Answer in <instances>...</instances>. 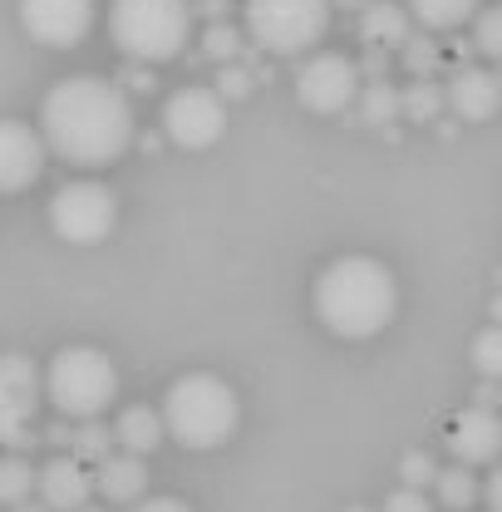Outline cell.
I'll return each instance as SVG.
<instances>
[{
  "mask_svg": "<svg viewBox=\"0 0 502 512\" xmlns=\"http://www.w3.org/2000/svg\"><path fill=\"white\" fill-rule=\"evenodd\" d=\"M40 143L74 168H109L133 148V99L104 74H69L55 79L40 99Z\"/></svg>",
  "mask_w": 502,
  "mask_h": 512,
  "instance_id": "obj_1",
  "label": "cell"
},
{
  "mask_svg": "<svg viewBox=\"0 0 502 512\" xmlns=\"http://www.w3.org/2000/svg\"><path fill=\"white\" fill-rule=\"evenodd\" d=\"M315 320L335 340H375L399 316V281L379 256H335L315 276Z\"/></svg>",
  "mask_w": 502,
  "mask_h": 512,
  "instance_id": "obj_2",
  "label": "cell"
},
{
  "mask_svg": "<svg viewBox=\"0 0 502 512\" xmlns=\"http://www.w3.org/2000/svg\"><path fill=\"white\" fill-rule=\"evenodd\" d=\"M163 434L173 444L192 448V453H207V448H222L237 424H242V399L237 389L222 380V375H207V370H192V375H178L163 394Z\"/></svg>",
  "mask_w": 502,
  "mask_h": 512,
  "instance_id": "obj_3",
  "label": "cell"
},
{
  "mask_svg": "<svg viewBox=\"0 0 502 512\" xmlns=\"http://www.w3.org/2000/svg\"><path fill=\"white\" fill-rule=\"evenodd\" d=\"M109 35L133 64H168L188 50L192 5L188 0H114Z\"/></svg>",
  "mask_w": 502,
  "mask_h": 512,
  "instance_id": "obj_4",
  "label": "cell"
},
{
  "mask_svg": "<svg viewBox=\"0 0 502 512\" xmlns=\"http://www.w3.org/2000/svg\"><path fill=\"white\" fill-rule=\"evenodd\" d=\"M45 399L55 404V414L79 424V419H99L114 399H119V370L104 350L94 345H64L60 355L45 365L40 375Z\"/></svg>",
  "mask_w": 502,
  "mask_h": 512,
  "instance_id": "obj_5",
  "label": "cell"
},
{
  "mask_svg": "<svg viewBox=\"0 0 502 512\" xmlns=\"http://www.w3.org/2000/svg\"><path fill=\"white\" fill-rule=\"evenodd\" d=\"M247 35L256 50L276 55V60H301L330 35L335 5L330 0H247L242 5Z\"/></svg>",
  "mask_w": 502,
  "mask_h": 512,
  "instance_id": "obj_6",
  "label": "cell"
},
{
  "mask_svg": "<svg viewBox=\"0 0 502 512\" xmlns=\"http://www.w3.org/2000/svg\"><path fill=\"white\" fill-rule=\"evenodd\" d=\"M50 227L69 247H99L119 227V197L94 178H74L50 197Z\"/></svg>",
  "mask_w": 502,
  "mask_h": 512,
  "instance_id": "obj_7",
  "label": "cell"
},
{
  "mask_svg": "<svg viewBox=\"0 0 502 512\" xmlns=\"http://www.w3.org/2000/svg\"><path fill=\"white\" fill-rule=\"evenodd\" d=\"M40 370L25 355H0V448L25 453L40 444Z\"/></svg>",
  "mask_w": 502,
  "mask_h": 512,
  "instance_id": "obj_8",
  "label": "cell"
},
{
  "mask_svg": "<svg viewBox=\"0 0 502 512\" xmlns=\"http://www.w3.org/2000/svg\"><path fill=\"white\" fill-rule=\"evenodd\" d=\"M227 133V99L207 84H183L168 94L163 104V138L173 148H188V153H202L212 148L217 138Z\"/></svg>",
  "mask_w": 502,
  "mask_h": 512,
  "instance_id": "obj_9",
  "label": "cell"
},
{
  "mask_svg": "<svg viewBox=\"0 0 502 512\" xmlns=\"http://www.w3.org/2000/svg\"><path fill=\"white\" fill-rule=\"evenodd\" d=\"M360 84H365V74H360V64L350 60V55H335V50L301 55L296 99H301V109H311V114H325V119H330V114H345V109L355 104Z\"/></svg>",
  "mask_w": 502,
  "mask_h": 512,
  "instance_id": "obj_10",
  "label": "cell"
},
{
  "mask_svg": "<svg viewBox=\"0 0 502 512\" xmlns=\"http://www.w3.org/2000/svg\"><path fill=\"white\" fill-rule=\"evenodd\" d=\"M20 25L45 50H74L94 30V0H20Z\"/></svg>",
  "mask_w": 502,
  "mask_h": 512,
  "instance_id": "obj_11",
  "label": "cell"
},
{
  "mask_svg": "<svg viewBox=\"0 0 502 512\" xmlns=\"http://www.w3.org/2000/svg\"><path fill=\"white\" fill-rule=\"evenodd\" d=\"M45 143L35 124L25 119H0V192H25L45 173Z\"/></svg>",
  "mask_w": 502,
  "mask_h": 512,
  "instance_id": "obj_12",
  "label": "cell"
},
{
  "mask_svg": "<svg viewBox=\"0 0 502 512\" xmlns=\"http://www.w3.org/2000/svg\"><path fill=\"white\" fill-rule=\"evenodd\" d=\"M439 89H443V109H453L463 124H488L502 104V84L488 64H458L448 74V84H439Z\"/></svg>",
  "mask_w": 502,
  "mask_h": 512,
  "instance_id": "obj_13",
  "label": "cell"
},
{
  "mask_svg": "<svg viewBox=\"0 0 502 512\" xmlns=\"http://www.w3.org/2000/svg\"><path fill=\"white\" fill-rule=\"evenodd\" d=\"M35 488H40V503L50 512H79L94 498V468H84L79 458L60 453L45 468H35Z\"/></svg>",
  "mask_w": 502,
  "mask_h": 512,
  "instance_id": "obj_14",
  "label": "cell"
},
{
  "mask_svg": "<svg viewBox=\"0 0 502 512\" xmlns=\"http://www.w3.org/2000/svg\"><path fill=\"white\" fill-rule=\"evenodd\" d=\"M502 448V424L493 409H463L448 429V453L463 463V468H478V463H493Z\"/></svg>",
  "mask_w": 502,
  "mask_h": 512,
  "instance_id": "obj_15",
  "label": "cell"
},
{
  "mask_svg": "<svg viewBox=\"0 0 502 512\" xmlns=\"http://www.w3.org/2000/svg\"><path fill=\"white\" fill-rule=\"evenodd\" d=\"M148 488V463L133 453H109L94 463V493H104L109 503H138Z\"/></svg>",
  "mask_w": 502,
  "mask_h": 512,
  "instance_id": "obj_16",
  "label": "cell"
},
{
  "mask_svg": "<svg viewBox=\"0 0 502 512\" xmlns=\"http://www.w3.org/2000/svg\"><path fill=\"white\" fill-rule=\"evenodd\" d=\"M409 35H414V20H409L404 5H394V0L360 5V40H365L370 50H399Z\"/></svg>",
  "mask_w": 502,
  "mask_h": 512,
  "instance_id": "obj_17",
  "label": "cell"
},
{
  "mask_svg": "<svg viewBox=\"0 0 502 512\" xmlns=\"http://www.w3.org/2000/svg\"><path fill=\"white\" fill-rule=\"evenodd\" d=\"M163 419H158V409H148V404H128L119 409V419H114V444L133 453V458H148V453H158L163 448Z\"/></svg>",
  "mask_w": 502,
  "mask_h": 512,
  "instance_id": "obj_18",
  "label": "cell"
},
{
  "mask_svg": "<svg viewBox=\"0 0 502 512\" xmlns=\"http://www.w3.org/2000/svg\"><path fill=\"white\" fill-rule=\"evenodd\" d=\"M483 0H404V10H409V20L419 25V30H463L468 20H473V10H478Z\"/></svg>",
  "mask_w": 502,
  "mask_h": 512,
  "instance_id": "obj_19",
  "label": "cell"
},
{
  "mask_svg": "<svg viewBox=\"0 0 502 512\" xmlns=\"http://www.w3.org/2000/svg\"><path fill=\"white\" fill-rule=\"evenodd\" d=\"M355 104H360V119L365 124H399V89L389 84V79H365L360 84V94H355Z\"/></svg>",
  "mask_w": 502,
  "mask_h": 512,
  "instance_id": "obj_20",
  "label": "cell"
},
{
  "mask_svg": "<svg viewBox=\"0 0 502 512\" xmlns=\"http://www.w3.org/2000/svg\"><path fill=\"white\" fill-rule=\"evenodd\" d=\"M434 488H439V503L448 512H468L478 503V478H473V468H463V463L439 468V473H434Z\"/></svg>",
  "mask_w": 502,
  "mask_h": 512,
  "instance_id": "obj_21",
  "label": "cell"
},
{
  "mask_svg": "<svg viewBox=\"0 0 502 512\" xmlns=\"http://www.w3.org/2000/svg\"><path fill=\"white\" fill-rule=\"evenodd\" d=\"M443 109V89L429 84V79H414L409 89H399V119L409 124H434Z\"/></svg>",
  "mask_w": 502,
  "mask_h": 512,
  "instance_id": "obj_22",
  "label": "cell"
},
{
  "mask_svg": "<svg viewBox=\"0 0 502 512\" xmlns=\"http://www.w3.org/2000/svg\"><path fill=\"white\" fill-rule=\"evenodd\" d=\"M197 45H202V55H207L212 64H232V60H242L247 35H242L232 20H212V25L197 35Z\"/></svg>",
  "mask_w": 502,
  "mask_h": 512,
  "instance_id": "obj_23",
  "label": "cell"
},
{
  "mask_svg": "<svg viewBox=\"0 0 502 512\" xmlns=\"http://www.w3.org/2000/svg\"><path fill=\"white\" fill-rule=\"evenodd\" d=\"M30 493H35V468H30V458L5 453V458H0V508H15V503H25Z\"/></svg>",
  "mask_w": 502,
  "mask_h": 512,
  "instance_id": "obj_24",
  "label": "cell"
},
{
  "mask_svg": "<svg viewBox=\"0 0 502 512\" xmlns=\"http://www.w3.org/2000/svg\"><path fill=\"white\" fill-rule=\"evenodd\" d=\"M109 448H114V434L99 419H79V429L69 434V458H79L84 468H94L99 458H109Z\"/></svg>",
  "mask_w": 502,
  "mask_h": 512,
  "instance_id": "obj_25",
  "label": "cell"
},
{
  "mask_svg": "<svg viewBox=\"0 0 502 512\" xmlns=\"http://www.w3.org/2000/svg\"><path fill=\"white\" fill-rule=\"evenodd\" d=\"M468 25H473V50L483 60H502V10L498 5H478Z\"/></svg>",
  "mask_w": 502,
  "mask_h": 512,
  "instance_id": "obj_26",
  "label": "cell"
},
{
  "mask_svg": "<svg viewBox=\"0 0 502 512\" xmlns=\"http://www.w3.org/2000/svg\"><path fill=\"white\" fill-rule=\"evenodd\" d=\"M473 365H478L483 380H502V330L498 325L478 330V340H473Z\"/></svg>",
  "mask_w": 502,
  "mask_h": 512,
  "instance_id": "obj_27",
  "label": "cell"
},
{
  "mask_svg": "<svg viewBox=\"0 0 502 512\" xmlns=\"http://www.w3.org/2000/svg\"><path fill=\"white\" fill-rule=\"evenodd\" d=\"M399 50H404V69H409L414 79H429V74L439 69V45H434L429 35H409Z\"/></svg>",
  "mask_w": 502,
  "mask_h": 512,
  "instance_id": "obj_28",
  "label": "cell"
},
{
  "mask_svg": "<svg viewBox=\"0 0 502 512\" xmlns=\"http://www.w3.org/2000/svg\"><path fill=\"white\" fill-rule=\"evenodd\" d=\"M434 473H439V463L429 458V448H414V453H404L399 458V478H404V488H429L434 483Z\"/></svg>",
  "mask_w": 502,
  "mask_h": 512,
  "instance_id": "obj_29",
  "label": "cell"
},
{
  "mask_svg": "<svg viewBox=\"0 0 502 512\" xmlns=\"http://www.w3.org/2000/svg\"><path fill=\"white\" fill-rule=\"evenodd\" d=\"M251 84H256V79H251L247 64H237V60H232V64H217V84H212V89H217L222 99H247Z\"/></svg>",
  "mask_w": 502,
  "mask_h": 512,
  "instance_id": "obj_30",
  "label": "cell"
},
{
  "mask_svg": "<svg viewBox=\"0 0 502 512\" xmlns=\"http://www.w3.org/2000/svg\"><path fill=\"white\" fill-rule=\"evenodd\" d=\"M384 512H434V503L419 493V488H399L384 498Z\"/></svg>",
  "mask_w": 502,
  "mask_h": 512,
  "instance_id": "obj_31",
  "label": "cell"
},
{
  "mask_svg": "<svg viewBox=\"0 0 502 512\" xmlns=\"http://www.w3.org/2000/svg\"><path fill=\"white\" fill-rule=\"evenodd\" d=\"M114 84H128L124 94H153V84H158V79H153V69H148V64L128 60V74L124 79H114Z\"/></svg>",
  "mask_w": 502,
  "mask_h": 512,
  "instance_id": "obj_32",
  "label": "cell"
},
{
  "mask_svg": "<svg viewBox=\"0 0 502 512\" xmlns=\"http://www.w3.org/2000/svg\"><path fill=\"white\" fill-rule=\"evenodd\" d=\"M133 512H192V508L183 503V498H148V503L138 498V503H133Z\"/></svg>",
  "mask_w": 502,
  "mask_h": 512,
  "instance_id": "obj_33",
  "label": "cell"
},
{
  "mask_svg": "<svg viewBox=\"0 0 502 512\" xmlns=\"http://www.w3.org/2000/svg\"><path fill=\"white\" fill-rule=\"evenodd\" d=\"M69 434H74V424H69V419H55L40 439H45V444H55V448H69Z\"/></svg>",
  "mask_w": 502,
  "mask_h": 512,
  "instance_id": "obj_34",
  "label": "cell"
},
{
  "mask_svg": "<svg viewBox=\"0 0 502 512\" xmlns=\"http://www.w3.org/2000/svg\"><path fill=\"white\" fill-rule=\"evenodd\" d=\"M473 409H498V380H483L473 394Z\"/></svg>",
  "mask_w": 502,
  "mask_h": 512,
  "instance_id": "obj_35",
  "label": "cell"
},
{
  "mask_svg": "<svg viewBox=\"0 0 502 512\" xmlns=\"http://www.w3.org/2000/svg\"><path fill=\"white\" fill-rule=\"evenodd\" d=\"M197 10L207 15V25H212V20H227V0H197V5H192V15H197Z\"/></svg>",
  "mask_w": 502,
  "mask_h": 512,
  "instance_id": "obj_36",
  "label": "cell"
},
{
  "mask_svg": "<svg viewBox=\"0 0 502 512\" xmlns=\"http://www.w3.org/2000/svg\"><path fill=\"white\" fill-rule=\"evenodd\" d=\"M488 512H502V473L488 478Z\"/></svg>",
  "mask_w": 502,
  "mask_h": 512,
  "instance_id": "obj_37",
  "label": "cell"
},
{
  "mask_svg": "<svg viewBox=\"0 0 502 512\" xmlns=\"http://www.w3.org/2000/svg\"><path fill=\"white\" fill-rule=\"evenodd\" d=\"M10 512H50V508H45V503H30V498H25V503H15Z\"/></svg>",
  "mask_w": 502,
  "mask_h": 512,
  "instance_id": "obj_38",
  "label": "cell"
},
{
  "mask_svg": "<svg viewBox=\"0 0 502 512\" xmlns=\"http://www.w3.org/2000/svg\"><path fill=\"white\" fill-rule=\"evenodd\" d=\"M330 5H340V10H360V5H370V0H330Z\"/></svg>",
  "mask_w": 502,
  "mask_h": 512,
  "instance_id": "obj_39",
  "label": "cell"
},
{
  "mask_svg": "<svg viewBox=\"0 0 502 512\" xmlns=\"http://www.w3.org/2000/svg\"><path fill=\"white\" fill-rule=\"evenodd\" d=\"M79 512H109V508H79Z\"/></svg>",
  "mask_w": 502,
  "mask_h": 512,
  "instance_id": "obj_40",
  "label": "cell"
},
{
  "mask_svg": "<svg viewBox=\"0 0 502 512\" xmlns=\"http://www.w3.org/2000/svg\"><path fill=\"white\" fill-rule=\"evenodd\" d=\"M350 512H370V508H350Z\"/></svg>",
  "mask_w": 502,
  "mask_h": 512,
  "instance_id": "obj_41",
  "label": "cell"
}]
</instances>
